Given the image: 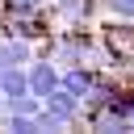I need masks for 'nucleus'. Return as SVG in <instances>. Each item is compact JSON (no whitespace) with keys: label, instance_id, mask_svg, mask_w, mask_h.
I'll list each match as a JSON object with an SVG mask.
<instances>
[{"label":"nucleus","instance_id":"obj_3","mask_svg":"<svg viewBox=\"0 0 134 134\" xmlns=\"http://www.w3.org/2000/svg\"><path fill=\"white\" fill-rule=\"evenodd\" d=\"M34 50H29V38H4L0 42V67H21L29 63Z\"/></svg>","mask_w":134,"mask_h":134},{"label":"nucleus","instance_id":"obj_9","mask_svg":"<svg viewBox=\"0 0 134 134\" xmlns=\"http://www.w3.org/2000/svg\"><path fill=\"white\" fill-rule=\"evenodd\" d=\"M0 109H4V92H0Z\"/></svg>","mask_w":134,"mask_h":134},{"label":"nucleus","instance_id":"obj_2","mask_svg":"<svg viewBox=\"0 0 134 134\" xmlns=\"http://www.w3.org/2000/svg\"><path fill=\"white\" fill-rule=\"evenodd\" d=\"M46 109H50V113H59L63 121H71V117L80 113V96H75L71 88H63V84H59V88L46 96Z\"/></svg>","mask_w":134,"mask_h":134},{"label":"nucleus","instance_id":"obj_5","mask_svg":"<svg viewBox=\"0 0 134 134\" xmlns=\"http://www.w3.org/2000/svg\"><path fill=\"white\" fill-rule=\"evenodd\" d=\"M59 84H63V88H71L75 96H88L96 80H92V75H88L84 67H75V63H71V71H63V75H59Z\"/></svg>","mask_w":134,"mask_h":134},{"label":"nucleus","instance_id":"obj_6","mask_svg":"<svg viewBox=\"0 0 134 134\" xmlns=\"http://www.w3.org/2000/svg\"><path fill=\"white\" fill-rule=\"evenodd\" d=\"M54 8H59L67 21H75V17H84V13L92 8V0H54Z\"/></svg>","mask_w":134,"mask_h":134},{"label":"nucleus","instance_id":"obj_8","mask_svg":"<svg viewBox=\"0 0 134 134\" xmlns=\"http://www.w3.org/2000/svg\"><path fill=\"white\" fill-rule=\"evenodd\" d=\"M130 126H134V105H130Z\"/></svg>","mask_w":134,"mask_h":134},{"label":"nucleus","instance_id":"obj_4","mask_svg":"<svg viewBox=\"0 0 134 134\" xmlns=\"http://www.w3.org/2000/svg\"><path fill=\"white\" fill-rule=\"evenodd\" d=\"M0 92H4V100L29 92V71H21V67H0Z\"/></svg>","mask_w":134,"mask_h":134},{"label":"nucleus","instance_id":"obj_7","mask_svg":"<svg viewBox=\"0 0 134 134\" xmlns=\"http://www.w3.org/2000/svg\"><path fill=\"white\" fill-rule=\"evenodd\" d=\"M109 8L121 13V17H134V0H109Z\"/></svg>","mask_w":134,"mask_h":134},{"label":"nucleus","instance_id":"obj_1","mask_svg":"<svg viewBox=\"0 0 134 134\" xmlns=\"http://www.w3.org/2000/svg\"><path fill=\"white\" fill-rule=\"evenodd\" d=\"M54 88H59V71H54L50 63H34V67H29V92L46 100Z\"/></svg>","mask_w":134,"mask_h":134}]
</instances>
